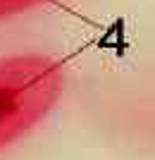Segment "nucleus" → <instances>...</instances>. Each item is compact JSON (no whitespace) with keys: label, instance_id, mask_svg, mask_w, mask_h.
Here are the masks:
<instances>
[{"label":"nucleus","instance_id":"2","mask_svg":"<svg viewBox=\"0 0 155 160\" xmlns=\"http://www.w3.org/2000/svg\"><path fill=\"white\" fill-rule=\"evenodd\" d=\"M50 0H0V22L10 19V17H17V14L31 12L36 7L46 5Z\"/></svg>","mask_w":155,"mask_h":160},{"label":"nucleus","instance_id":"1","mask_svg":"<svg viewBox=\"0 0 155 160\" xmlns=\"http://www.w3.org/2000/svg\"><path fill=\"white\" fill-rule=\"evenodd\" d=\"M65 88V69L43 53L0 58V151L46 120Z\"/></svg>","mask_w":155,"mask_h":160}]
</instances>
